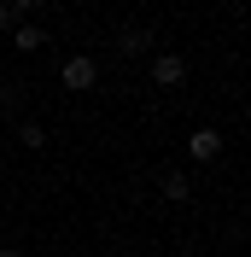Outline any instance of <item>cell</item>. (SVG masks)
Segmentation results:
<instances>
[{"instance_id":"obj_1","label":"cell","mask_w":251,"mask_h":257,"mask_svg":"<svg viewBox=\"0 0 251 257\" xmlns=\"http://www.w3.org/2000/svg\"><path fill=\"white\" fill-rule=\"evenodd\" d=\"M59 82H64V94H88V88H99V59L70 53V59L59 64Z\"/></svg>"},{"instance_id":"obj_2","label":"cell","mask_w":251,"mask_h":257,"mask_svg":"<svg viewBox=\"0 0 251 257\" xmlns=\"http://www.w3.org/2000/svg\"><path fill=\"white\" fill-rule=\"evenodd\" d=\"M146 76H152V88H181V82H187V59H181V53H158V59L146 64Z\"/></svg>"},{"instance_id":"obj_3","label":"cell","mask_w":251,"mask_h":257,"mask_svg":"<svg viewBox=\"0 0 251 257\" xmlns=\"http://www.w3.org/2000/svg\"><path fill=\"white\" fill-rule=\"evenodd\" d=\"M187 158L216 164V158H222V135H216V128H193V135H187Z\"/></svg>"},{"instance_id":"obj_4","label":"cell","mask_w":251,"mask_h":257,"mask_svg":"<svg viewBox=\"0 0 251 257\" xmlns=\"http://www.w3.org/2000/svg\"><path fill=\"white\" fill-rule=\"evenodd\" d=\"M158 193H164L170 205H187V199H193V181L181 176V170H164V176H158Z\"/></svg>"},{"instance_id":"obj_5","label":"cell","mask_w":251,"mask_h":257,"mask_svg":"<svg viewBox=\"0 0 251 257\" xmlns=\"http://www.w3.org/2000/svg\"><path fill=\"white\" fill-rule=\"evenodd\" d=\"M6 41H12L18 53H41V47H47V30H41V24H18Z\"/></svg>"},{"instance_id":"obj_6","label":"cell","mask_w":251,"mask_h":257,"mask_svg":"<svg viewBox=\"0 0 251 257\" xmlns=\"http://www.w3.org/2000/svg\"><path fill=\"white\" fill-rule=\"evenodd\" d=\"M146 47H152V35H146V30H117V53H123V59H141Z\"/></svg>"},{"instance_id":"obj_7","label":"cell","mask_w":251,"mask_h":257,"mask_svg":"<svg viewBox=\"0 0 251 257\" xmlns=\"http://www.w3.org/2000/svg\"><path fill=\"white\" fill-rule=\"evenodd\" d=\"M18 141L30 146V152H41V146H47V128L41 123H18Z\"/></svg>"},{"instance_id":"obj_8","label":"cell","mask_w":251,"mask_h":257,"mask_svg":"<svg viewBox=\"0 0 251 257\" xmlns=\"http://www.w3.org/2000/svg\"><path fill=\"white\" fill-rule=\"evenodd\" d=\"M18 24H24V18H18V12H12V6H0V35H12V30H18Z\"/></svg>"},{"instance_id":"obj_9","label":"cell","mask_w":251,"mask_h":257,"mask_svg":"<svg viewBox=\"0 0 251 257\" xmlns=\"http://www.w3.org/2000/svg\"><path fill=\"white\" fill-rule=\"evenodd\" d=\"M6 6H12V12H18V18H24V12H30V6H35V0H6Z\"/></svg>"},{"instance_id":"obj_10","label":"cell","mask_w":251,"mask_h":257,"mask_svg":"<svg viewBox=\"0 0 251 257\" xmlns=\"http://www.w3.org/2000/svg\"><path fill=\"white\" fill-rule=\"evenodd\" d=\"M0 111H6V82H0Z\"/></svg>"},{"instance_id":"obj_11","label":"cell","mask_w":251,"mask_h":257,"mask_svg":"<svg viewBox=\"0 0 251 257\" xmlns=\"http://www.w3.org/2000/svg\"><path fill=\"white\" fill-rule=\"evenodd\" d=\"M0 257H30V251H0Z\"/></svg>"},{"instance_id":"obj_12","label":"cell","mask_w":251,"mask_h":257,"mask_svg":"<svg viewBox=\"0 0 251 257\" xmlns=\"http://www.w3.org/2000/svg\"><path fill=\"white\" fill-rule=\"evenodd\" d=\"M0 6H6V0H0Z\"/></svg>"}]
</instances>
